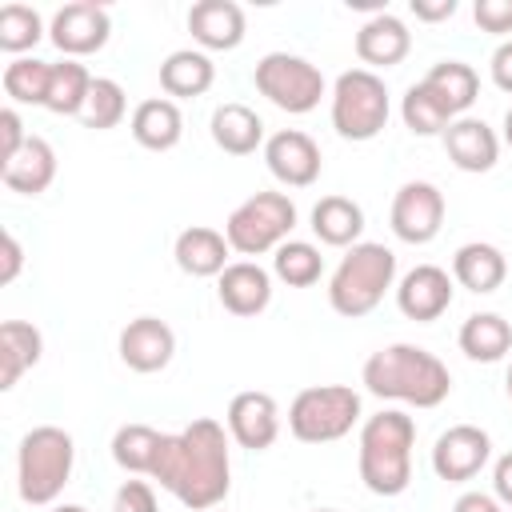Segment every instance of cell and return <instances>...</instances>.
<instances>
[{
	"instance_id": "6da1fadb",
	"label": "cell",
	"mask_w": 512,
	"mask_h": 512,
	"mask_svg": "<svg viewBox=\"0 0 512 512\" xmlns=\"http://www.w3.org/2000/svg\"><path fill=\"white\" fill-rule=\"evenodd\" d=\"M152 480H160V488L172 492L192 512L216 508L232 488V460H228L224 424H216L212 416H200L188 428L164 436Z\"/></svg>"
},
{
	"instance_id": "7a4b0ae2",
	"label": "cell",
	"mask_w": 512,
	"mask_h": 512,
	"mask_svg": "<svg viewBox=\"0 0 512 512\" xmlns=\"http://www.w3.org/2000/svg\"><path fill=\"white\" fill-rule=\"evenodd\" d=\"M364 388L380 400H400L412 408H436L452 392V372L440 356L420 344H388L364 360Z\"/></svg>"
},
{
	"instance_id": "3957f363",
	"label": "cell",
	"mask_w": 512,
	"mask_h": 512,
	"mask_svg": "<svg viewBox=\"0 0 512 512\" xmlns=\"http://www.w3.org/2000/svg\"><path fill=\"white\" fill-rule=\"evenodd\" d=\"M416 420L400 408H384L360 428V480L372 496H400L412 484Z\"/></svg>"
},
{
	"instance_id": "277c9868",
	"label": "cell",
	"mask_w": 512,
	"mask_h": 512,
	"mask_svg": "<svg viewBox=\"0 0 512 512\" xmlns=\"http://www.w3.org/2000/svg\"><path fill=\"white\" fill-rule=\"evenodd\" d=\"M392 284H396V252L384 244L360 240L336 264V272L328 280V304L336 316L360 320L384 300V292Z\"/></svg>"
},
{
	"instance_id": "5b68a950",
	"label": "cell",
	"mask_w": 512,
	"mask_h": 512,
	"mask_svg": "<svg viewBox=\"0 0 512 512\" xmlns=\"http://www.w3.org/2000/svg\"><path fill=\"white\" fill-rule=\"evenodd\" d=\"M72 464H76V444L64 428L56 424H40L32 432H24L20 448H16V488L24 504H52L64 484L72 480Z\"/></svg>"
},
{
	"instance_id": "8992f818",
	"label": "cell",
	"mask_w": 512,
	"mask_h": 512,
	"mask_svg": "<svg viewBox=\"0 0 512 512\" xmlns=\"http://www.w3.org/2000/svg\"><path fill=\"white\" fill-rule=\"evenodd\" d=\"M388 88L376 72L368 68H348L336 76L332 84V128L336 136L352 140V144H364V140H376L388 124Z\"/></svg>"
},
{
	"instance_id": "52a82bcc",
	"label": "cell",
	"mask_w": 512,
	"mask_h": 512,
	"mask_svg": "<svg viewBox=\"0 0 512 512\" xmlns=\"http://www.w3.org/2000/svg\"><path fill=\"white\" fill-rule=\"evenodd\" d=\"M360 420V392L348 384H312L288 404V432L304 444H332Z\"/></svg>"
},
{
	"instance_id": "ba28073f",
	"label": "cell",
	"mask_w": 512,
	"mask_h": 512,
	"mask_svg": "<svg viewBox=\"0 0 512 512\" xmlns=\"http://www.w3.org/2000/svg\"><path fill=\"white\" fill-rule=\"evenodd\" d=\"M292 228H296V204L284 192H256L244 204H236L232 216L224 220V236L240 256L276 252L292 236Z\"/></svg>"
},
{
	"instance_id": "9c48e42d",
	"label": "cell",
	"mask_w": 512,
	"mask_h": 512,
	"mask_svg": "<svg viewBox=\"0 0 512 512\" xmlns=\"http://www.w3.org/2000/svg\"><path fill=\"white\" fill-rule=\"evenodd\" d=\"M252 84L256 92L276 104L280 112L288 116H304L320 104L324 96V72L304 60V56H292V52H268L256 60V72H252Z\"/></svg>"
},
{
	"instance_id": "30bf717a",
	"label": "cell",
	"mask_w": 512,
	"mask_h": 512,
	"mask_svg": "<svg viewBox=\"0 0 512 512\" xmlns=\"http://www.w3.org/2000/svg\"><path fill=\"white\" fill-rule=\"evenodd\" d=\"M444 228V192L428 180H408L392 196V232L404 244H432Z\"/></svg>"
},
{
	"instance_id": "8fae6325",
	"label": "cell",
	"mask_w": 512,
	"mask_h": 512,
	"mask_svg": "<svg viewBox=\"0 0 512 512\" xmlns=\"http://www.w3.org/2000/svg\"><path fill=\"white\" fill-rule=\"evenodd\" d=\"M108 36H112V16L96 0H76V4L56 8L52 24H48V40L64 56H92L108 44Z\"/></svg>"
},
{
	"instance_id": "7c38bea8",
	"label": "cell",
	"mask_w": 512,
	"mask_h": 512,
	"mask_svg": "<svg viewBox=\"0 0 512 512\" xmlns=\"http://www.w3.org/2000/svg\"><path fill=\"white\" fill-rule=\"evenodd\" d=\"M492 456V436L476 424H452L448 432L436 436L432 444V472L448 484H464L480 476V468Z\"/></svg>"
},
{
	"instance_id": "4fadbf2b",
	"label": "cell",
	"mask_w": 512,
	"mask_h": 512,
	"mask_svg": "<svg viewBox=\"0 0 512 512\" xmlns=\"http://www.w3.org/2000/svg\"><path fill=\"white\" fill-rule=\"evenodd\" d=\"M264 164L268 172L288 184V188H308L320 180V168H324V156H320V144L300 132V128H280L264 140Z\"/></svg>"
},
{
	"instance_id": "5bb4252c",
	"label": "cell",
	"mask_w": 512,
	"mask_h": 512,
	"mask_svg": "<svg viewBox=\"0 0 512 512\" xmlns=\"http://www.w3.org/2000/svg\"><path fill=\"white\" fill-rule=\"evenodd\" d=\"M452 276L436 264H416L412 272L400 276L396 284V308L416 320V324H432L452 308Z\"/></svg>"
},
{
	"instance_id": "9a60e30c",
	"label": "cell",
	"mask_w": 512,
	"mask_h": 512,
	"mask_svg": "<svg viewBox=\"0 0 512 512\" xmlns=\"http://www.w3.org/2000/svg\"><path fill=\"white\" fill-rule=\"evenodd\" d=\"M228 436L248 448V452H264L276 444L280 436V408L268 392H236L228 404Z\"/></svg>"
},
{
	"instance_id": "2e32d148",
	"label": "cell",
	"mask_w": 512,
	"mask_h": 512,
	"mask_svg": "<svg viewBox=\"0 0 512 512\" xmlns=\"http://www.w3.org/2000/svg\"><path fill=\"white\" fill-rule=\"evenodd\" d=\"M172 356H176V332L160 316H136L120 332V360L132 372H144V376L160 372L172 364Z\"/></svg>"
},
{
	"instance_id": "e0dca14e",
	"label": "cell",
	"mask_w": 512,
	"mask_h": 512,
	"mask_svg": "<svg viewBox=\"0 0 512 512\" xmlns=\"http://www.w3.org/2000/svg\"><path fill=\"white\" fill-rule=\"evenodd\" d=\"M216 296L232 316H260L272 304V276L256 260H236L216 276Z\"/></svg>"
},
{
	"instance_id": "ac0fdd59",
	"label": "cell",
	"mask_w": 512,
	"mask_h": 512,
	"mask_svg": "<svg viewBox=\"0 0 512 512\" xmlns=\"http://www.w3.org/2000/svg\"><path fill=\"white\" fill-rule=\"evenodd\" d=\"M188 32L204 52H232L244 40V8L232 0H196L188 8Z\"/></svg>"
},
{
	"instance_id": "d6986e66",
	"label": "cell",
	"mask_w": 512,
	"mask_h": 512,
	"mask_svg": "<svg viewBox=\"0 0 512 512\" xmlns=\"http://www.w3.org/2000/svg\"><path fill=\"white\" fill-rule=\"evenodd\" d=\"M408 48H412V32L392 12L368 16L356 32V56H360V64H368V72L372 68H396L408 56Z\"/></svg>"
},
{
	"instance_id": "ffe728a7",
	"label": "cell",
	"mask_w": 512,
	"mask_h": 512,
	"mask_svg": "<svg viewBox=\"0 0 512 512\" xmlns=\"http://www.w3.org/2000/svg\"><path fill=\"white\" fill-rule=\"evenodd\" d=\"M444 152L460 172H492L500 156L496 132L476 116H456L444 132Z\"/></svg>"
},
{
	"instance_id": "44dd1931",
	"label": "cell",
	"mask_w": 512,
	"mask_h": 512,
	"mask_svg": "<svg viewBox=\"0 0 512 512\" xmlns=\"http://www.w3.org/2000/svg\"><path fill=\"white\" fill-rule=\"evenodd\" d=\"M128 128H132V140H136L140 148H148V152H168V148H176L180 136H184V116H180L176 100L152 96V100H140V104L132 108Z\"/></svg>"
},
{
	"instance_id": "7402d4cb",
	"label": "cell",
	"mask_w": 512,
	"mask_h": 512,
	"mask_svg": "<svg viewBox=\"0 0 512 512\" xmlns=\"http://www.w3.org/2000/svg\"><path fill=\"white\" fill-rule=\"evenodd\" d=\"M228 236L208 228V224H192L176 236L172 244V256H176V268L184 276H220L228 268Z\"/></svg>"
},
{
	"instance_id": "603a6c76",
	"label": "cell",
	"mask_w": 512,
	"mask_h": 512,
	"mask_svg": "<svg viewBox=\"0 0 512 512\" xmlns=\"http://www.w3.org/2000/svg\"><path fill=\"white\" fill-rule=\"evenodd\" d=\"M0 180H4V188L20 192V196L48 192V184L56 180V152H52V144L44 136H28V144L8 164H0Z\"/></svg>"
},
{
	"instance_id": "cb8c5ba5",
	"label": "cell",
	"mask_w": 512,
	"mask_h": 512,
	"mask_svg": "<svg viewBox=\"0 0 512 512\" xmlns=\"http://www.w3.org/2000/svg\"><path fill=\"white\" fill-rule=\"evenodd\" d=\"M508 276V260L496 244L488 240H472V244H460L456 256H452V280L476 296H488L504 284Z\"/></svg>"
},
{
	"instance_id": "d4e9b609",
	"label": "cell",
	"mask_w": 512,
	"mask_h": 512,
	"mask_svg": "<svg viewBox=\"0 0 512 512\" xmlns=\"http://www.w3.org/2000/svg\"><path fill=\"white\" fill-rule=\"evenodd\" d=\"M212 80H216V64L208 52L196 48H180L160 64V88L168 92V100H196L212 88Z\"/></svg>"
},
{
	"instance_id": "484cf974",
	"label": "cell",
	"mask_w": 512,
	"mask_h": 512,
	"mask_svg": "<svg viewBox=\"0 0 512 512\" xmlns=\"http://www.w3.org/2000/svg\"><path fill=\"white\" fill-rule=\"evenodd\" d=\"M208 132L216 140L220 152L228 156H252L260 144H264V120L248 108V104H220L208 120Z\"/></svg>"
},
{
	"instance_id": "4316f807",
	"label": "cell",
	"mask_w": 512,
	"mask_h": 512,
	"mask_svg": "<svg viewBox=\"0 0 512 512\" xmlns=\"http://www.w3.org/2000/svg\"><path fill=\"white\" fill-rule=\"evenodd\" d=\"M44 356V336L28 320H4L0 324V388H16L28 368H36Z\"/></svg>"
},
{
	"instance_id": "83f0119b",
	"label": "cell",
	"mask_w": 512,
	"mask_h": 512,
	"mask_svg": "<svg viewBox=\"0 0 512 512\" xmlns=\"http://www.w3.org/2000/svg\"><path fill=\"white\" fill-rule=\"evenodd\" d=\"M312 232L328 248H352L364 232V208L348 196H320L312 208Z\"/></svg>"
},
{
	"instance_id": "f1b7e54d",
	"label": "cell",
	"mask_w": 512,
	"mask_h": 512,
	"mask_svg": "<svg viewBox=\"0 0 512 512\" xmlns=\"http://www.w3.org/2000/svg\"><path fill=\"white\" fill-rule=\"evenodd\" d=\"M460 352L476 364H496L512 352V324L500 312H472L460 324Z\"/></svg>"
},
{
	"instance_id": "f546056e",
	"label": "cell",
	"mask_w": 512,
	"mask_h": 512,
	"mask_svg": "<svg viewBox=\"0 0 512 512\" xmlns=\"http://www.w3.org/2000/svg\"><path fill=\"white\" fill-rule=\"evenodd\" d=\"M92 84H96V76H92L84 64L60 60V64H52V80H48V100H44V108L56 112V116H84L88 96H92Z\"/></svg>"
},
{
	"instance_id": "4dcf8cb0",
	"label": "cell",
	"mask_w": 512,
	"mask_h": 512,
	"mask_svg": "<svg viewBox=\"0 0 512 512\" xmlns=\"http://www.w3.org/2000/svg\"><path fill=\"white\" fill-rule=\"evenodd\" d=\"M424 84L448 104L452 116H464L476 104V96H480V76L464 60H440V64H432L428 76H424Z\"/></svg>"
},
{
	"instance_id": "1f68e13d",
	"label": "cell",
	"mask_w": 512,
	"mask_h": 512,
	"mask_svg": "<svg viewBox=\"0 0 512 512\" xmlns=\"http://www.w3.org/2000/svg\"><path fill=\"white\" fill-rule=\"evenodd\" d=\"M160 444H164V432L148 424H120L112 436V460L132 476H152Z\"/></svg>"
},
{
	"instance_id": "d6a6232c",
	"label": "cell",
	"mask_w": 512,
	"mask_h": 512,
	"mask_svg": "<svg viewBox=\"0 0 512 512\" xmlns=\"http://www.w3.org/2000/svg\"><path fill=\"white\" fill-rule=\"evenodd\" d=\"M400 116H404V128H408L412 136H444L448 124L456 120V116L448 112V104H444L424 80L412 84V88L404 92V100H400Z\"/></svg>"
},
{
	"instance_id": "836d02e7",
	"label": "cell",
	"mask_w": 512,
	"mask_h": 512,
	"mask_svg": "<svg viewBox=\"0 0 512 512\" xmlns=\"http://www.w3.org/2000/svg\"><path fill=\"white\" fill-rule=\"evenodd\" d=\"M272 272L276 280H284L288 288H312L324 276V256L316 244L308 240H284L272 256Z\"/></svg>"
},
{
	"instance_id": "e575fe53",
	"label": "cell",
	"mask_w": 512,
	"mask_h": 512,
	"mask_svg": "<svg viewBox=\"0 0 512 512\" xmlns=\"http://www.w3.org/2000/svg\"><path fill=\"white\" fill-rule=\"evenodd\" d=\"M48 80H52V64L36 60V56H20L4 68V92L16 104H44L48 100Z\"/></svg>"
},
{
	"instance_id": "d590c367",
	"label": "cell",
	"mask_w": 512,
	"mask_h": 512,
	"mask_svg": "<svg viewBox=\"0 0 512 512\" xmlns=\"http://www.w3.org/2000/svg\"><path fill=\"white\" fill-rule=\"evenodd\" d=\"M40 36H44V20L36 8H28V4H4L0 8V48L4 52H12L20 60L28 48L40 44Z\"/></svg>"
},
{
	"instance_id": "8d00e7d4",
	"label": "cell",
	"mask_w": 512,
	"mask_h": 512,
	"mask_svg": "<svg viewBox=\"0 0 512 512\" xmlns=\"http://www.w3.org/2000/svg\"><path fill=\"white\" fill-rule=\"evenodd\" d=\"M124 112H128V100H124V88L116 84V80H108V76H96V84H92V96H88V108H84V128H96V132H108V128H116L120 120H124Z\"/></svg>"
},
{
	"instance_id": "74e56055",
	"label": "cell",
	"mask_w": 512,
	"mask_h": 512,
	"mask_svg": "<svg viewBox=\"0 0 512 512\" xmlns=\"http://www.w3.org/2000/svg\"><path fill=\"white\" fill-rule=\"evenodd\" d=\"M472 16H476L480 32H492V36H508L512 32V0H476Z\"/></svg>"
},
{
	"instance_id": "f35d334b",
	"label": "cell",
	"mask_w": 512,
	"mask_h": 512,
	"mask_svg": "<svg viewBox=\"0 0 512 512\" xmlns=\"http://www.w3.org/2000/svg\"><path fill=\"white\" fill-rule=\"evenodd\" d=\"M112 512H160L148 480H124L112 496Z\"/></svg>"
},
{
	"instance_id": "ab89813d",
	"label": "cell",
	"mask_w": 512,
	"mask_h": 512,
	"mask_svg": "<svg viewBox=\"0 0 512 512\" xmlns=\"http://www.w3.org/2000/svg\"><path fill=\"white\" fill-rule=\"evenodd\" d=\"M24 144H28V132H24L20 112L16 108H4L0 112V164H8Z\"/></svg>"
},
{
	"instance_id": "60d3db41",
	"label": "cell",
	"mask_w": 512,
	"mask_h": 512,
	"mask_svg": "<svg viewBox=\"0 0 512 512\" xmlns=\"http://www.w3.org/2000/svg\"><path fill=\"white\" fill-rule=\"evenodd\" d=\"M492 84L500 88V92H512V40H504L496 52H492Z\"/></svg>"
},
{
	"instance_id": "b9f144b4",
	"label": "cell",
	"mask_w": 512,
	"mask_h": 512,
	"mask_svg": "<svg viewBox=\"0 0 512 512\" xmlns=\"http://www.w3.org/2000/svg\"><path fill=\"white\" fill-rule=\"evenodd\" d=\"M408 8H412V16H416V20H428V24L456 16V0H412Z\"/></svg>"
},
{
	"instance_id": "7bdbcfd3",
	"label": "cell",
	"mask_w": 512,
	"mask_h": 512,
	"mask_svg": "<svg viewBox=\"0 0 512 512\" xmlns=\"http://www.w3.org/2000/svg\"><path fill=\"white\" fill-rule=\"evenodd\" d=\"M492 488H496V500L512 508V452H504V456L492 464Z\"/></svg>"
},
{
	"instance_id": "ee69618b",
	"label": "cell",
	"mask_w": 512,
	"mask_h": 512,
	"mask_svg": "<svg viewBox=\"0 0 512 512\" xmlns=\"http://www.w3.org/2000/svg\"><path fill=\"white\" fill-rule=\"evenodd\" d=\"M24 264V252H20V240L12 232H4V268H0V284H12L16 272Z\"/></svg>"
},
{
	"instance_id": "f6af8a7d",
	"label": "cell",
	"mask_w": 512,
	"mask_h": 512,
	"mask_svg": "<svg viewBox=\"0 0 512 512\" xmlns=\"http://www.w3.org/2000/svg\"><path fill=\"white\" fill-rule=\"evenodd\" d=\"M452 512H500V500L496 496H484V492H464L452 504Z\"/></svg>"
},
{
	"instance_id": "bcb514c9",
	"label": "cell",
	"mask_w": 512,
	"mask_h": 512,
	"mask_svg": "<svg viewBox=\"0 0 512 512\" xmlns=\"http://www.w3.org/2000/svg\"><path fill=\"white\" fill-rule=\"evenodd\" d=\"M504 144H508V148H512V108H508V112H504Z\"/></svg>"
},
{
	"instance_id": "7dc6e473",
	"label": "cell",
	"mask_w": 512,
	"mask_h": 512,
	"mask_svg": "<svg viewBox=\"0 0 512 512\" xmlns=\"http://www.w3.org/2000/svg\"><path fill=\"white\" fill-rule=\"evenodd\" d=\"M52 512H88V508H80V504H56Z\"/></svg>"
},
{
	"instance_id": "c3c4849f",
	"label": "cell",
	"mask_w": 512,
	"mask_h": 512,
	"mask_svg": "<svg viewBox=\"0 0 512 512\" xmlns=\"http://www.w3.org/2000/svg\"><path fill=\"white\" fill-rule=\"evenodd\" d=\"M504 388H508V400H512V364H508V376H504Z\"/></svg>"
},
{
	"instance_id": "681fc988",
	"label": "cell",
	"mask_w": 512,
	"mask_h": 512,
	"mask_svg": "<svg viewBox=\"0 0 512 512\" xmlns=\"http://www.w3.org/2000/svg\"><path fill=\"white\" fill-rule=\"evenodd\" d=\"M312 512H336V508H312Z\"/></svg>"
}]
</instances>
